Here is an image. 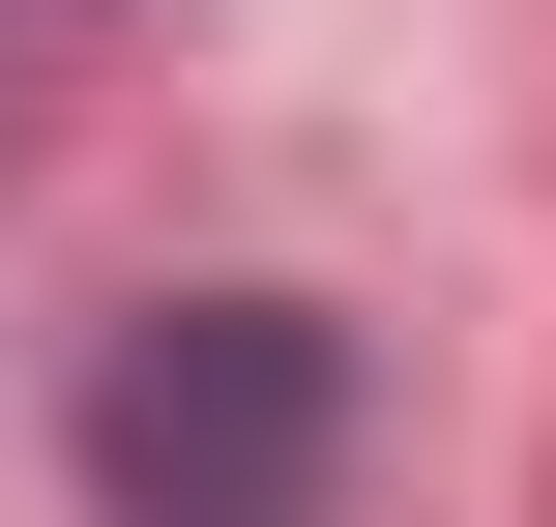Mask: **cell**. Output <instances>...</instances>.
I'll return each mask as SVG.
<instances>
[{"mask_svg": "<svg viewBox=\"0 0 556 527\" xmlns=\"http://www.w3.org/2000/svg\"><path fill=\"white\" fill-rule=\"evenodd\" d=\"M323 469H352V323L323 293L117 323V381H88V499L117 527H323Z\"/></svg>", "mask_w": 556, "mask_h": 527, "instance_id": "6da1fadb", "label": "cell"}]
</instances>
